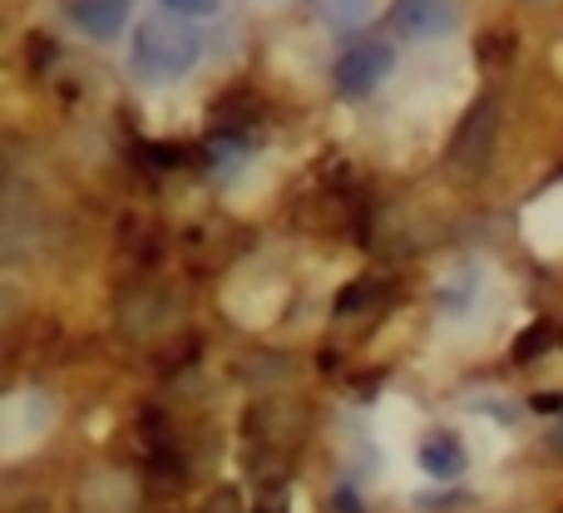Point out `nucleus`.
Masks as SVG:
<instances>
[{
	"mask_svg": "<svg viewBox=\"0 0 563 513\" xmlns=\"http://www.w3.org/2000/svg\"><path fill=\"white\" fill-rule=\"evenodd\" d=\"M198 59H203V35L184 20H148L129 45V69L144 85H178L198 69Z\"/></svg>",
	"mask_w": 563,
	"mask_h": 513,
	"instance_id": "nucleus-1",
	"label": "nucleus"
},
{
	"mask_svg": "<svg viewBox=\"0 0 563 513\" xmlns=\"http://www.w3.org/2000/svg\"><path fill=\"white\" fill-rule=\"evenodd\" d=\"M390 75H396V45L390 40H356L331 69V79L346 99H371Z\"/></svg>",
	"mask_w": 563,
	"mask_h": 513,
	"instance_id": "nucleus-2",
	"label": "nucleus"
},
{
	"mask_svg": "<svg viewBox=\"0 0 563 513\" xmlns=\"http://www.w3.org/2000/svg\"><path fill=\"white\" fill-rule=\"evenodd\" d=\"M465 20L460 0H396V30L416 45H435V40H450Z\"/></svg>",
	"mask_w": 563,
	"mask_h": 513,
	"instance_id": "nucleus-3",
	"label": "nucleus"
},
{
	"mask_svg": "<svg viewBox=\"0 0 563 513\" xmlns=\"http://www.w3.org/2000/svg\"><path fill=\"white\" fill-rule=\"evenodd\" d=\"M69 20L79 25V35L109 45V40H119L124 25L134 20V0H69Z\"/></svg>",
	"mask_w": 563,
	"mask_h": 513,
	"instance_id": "nucleus-4",
	"label": "nucleus"
},
{
	"mask_svg": "<svg viewBox=\"0 0 563 513\" xmlns=\"http://www.w3.org/2000/svg\"><path fill=\"white\" fill-rule=\"evenodd\" d=\"M465 465H470V455H465V439H460L455 430H435V435H426V445H420V469H426L435 484L460 479Z\"/></svg>",
	"mask_w": 563,
	"mask_h": 513,
	"instance_id": "nucleus-5",
	"label": "nucleus"
},
{
	"mask_svg": "<svg viewBox=\"0 0 563 513\" xmlns=\"http://www.w3.org/2000/svg\"><path fill=\"white\" fill-rule=\"evenodd\" d=\"M479 287H485V271H479V267H460L455 277L440 287V311H445L450 321H465L470 311H475V301H479Z\"/></svg>",
	"mask_w": 563,
	"mask_h": 513,
	"instance_id": "nucleus-6",
	"label": "nucleus"
},
{
	"mask_svg": "<svg viewBox=\"0 0 563 513\" xmlns=\"http://www.w3.org/2000/svg\"><path fill=\"white\" fill-rule=\"evenodd\" d=\"M321 15L341 30H356L376 15V0H321Z\"/></svg>",
	"mask_w": 563,
	"mask_h": 513,
	"instance_id": "nucleus-7",
	"label": "nucleus"
},
{
	"mask_svg": "<svg viewBox=\"0 0 563 513\" xmlns=\"http://www.w3.org/2000/svg\"><path fill=\"white\" fill-rule=\"evenodd\" d=\"M164 10H174L178 20H213L223 10V0H158Z\"/></svg>",
	"mask_w": 563,
	"mask_h": 513,
	"instance_id": "nucleus-8",
	"label": "nucleus"
}]
</instances>
